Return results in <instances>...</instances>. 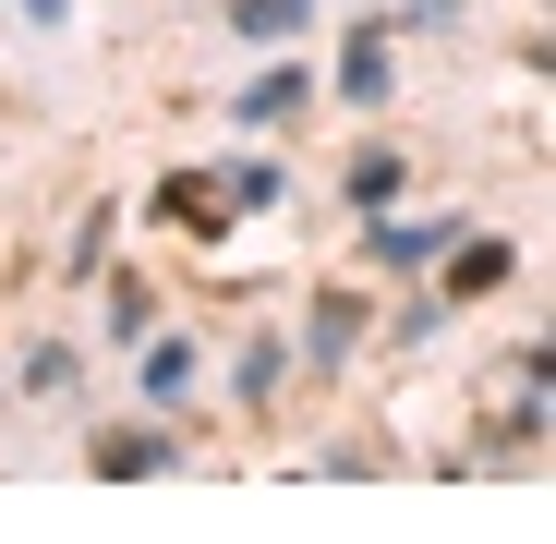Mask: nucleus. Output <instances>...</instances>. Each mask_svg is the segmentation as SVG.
I'll use <instances>...</instances> for the list:
<instances>
[{
    "label": "nucleus",
    "mask_w": 556,
    "mask_h": 544,
    "mask_svg": "<svg viewBox=\"0 0 556 544\" xmlns=\"http://www.w3.org/2000/svg\"><path fill=\"white\" fill-rule=\"evenodd\" d=\"M351 339H363V303H339V291H327V303H315V327H303V351H315V363H339Z\"/></svg>",
    "instance_id": "nucleus-7"
},
{
    "label": "nucleus",
    "mask_w": 556,
    "mask_h": 544,
    "mask_svg": "<svg viewBox=\"0 0 556 544\" xmlns=\"http://www.w3.org/2000/svg\"><path fill=\"white\" fill-rule=\"evenodd\" d=\"M291 110H303V73H254L242 98H230V122H242V134H266V122H291Z\"/></svg>",
    "instance_id": "nucleus-3"
},
{
    "label": "nucleus",
    "mask_w": 556,
    "mask_h": 544,
    "mask_svg": "<svg viewBox=\"0 0 556 544\" xmlns=\"http://www.w3.org/2000/svg\"><path fill=\"white\" fill-rule=\"evenodd\" d=\"M169 435H98V472H157Z\"/></svg>",
    "instance_id": "nucleus-10"
},
{
    "label": "nucleus",
    "mask_w": 556,
    "mask_h": 544,
    "mask_svg": "<svg viewBox=\"0 0 556 544\" xmlns=\"http://www.w3.org/2000/svg\"><path fill=\"white\" fill-rule=\"evenodd\" d=\"M315 0H230V37H303Z\"/></svg>",
    "instance_id": "nucleus-6"
},
{
    "label": "nucleus",
    "mask_w": 556,
    "mask_h": 544,
    "mask_svg": "<svg viewBox=\"0 0 556 544\" xmlns=\"http://www.w3.org/2000/svg\"><path fill=\"white\" fill-rule=\"evenodd\" d=\"M157 218H230V181H206V169L157 181Z\"/></svg>",
    "instance_id": "nucleus-5"
},
{
    "label": "nucleus",
    "mask_w": 556,
    "mask_h": 544,
    "mask_svg": "<svg viewBox=\"0 0 556 544\" xmlns=\"http://www.w3.org/2000/svg\"><path fill=\"white\" fill-rule=\"evenodd\" d=\"M388 73H400V61H388V25H363V37L339 49V98H363V110H376V98H388Z\"/></svg>",
    "instance_id": "nucleus-2"
},
{
    "label": "nucleus",
    "mask_w": 556,
    "mask_h": 544,
    "mask_svg": "<svg viewBox=\"0 0 556 544\" xmlns=\"http://www.w3.org/2000/svg\"><path fill=\"white\" fill-rule=\"evenodd\" d=\"M194 388V339H146V400H181Z\"/></svg>",
    "instance_id": "nucleus-8"
},
{
    "label": "nucleus",
    "mask_w": 556,
    "mask_h": 544,
    "mask_svg": "<svg viewBox=\"0 0 556 544\" xmlns=\"http://www.w3.org/2000/svg\"><path fill=\"white\" fill-rule=\"evenodd\" d=\"M435 266H447V291L472 303V291H496V279H508V242H447Z\"/></svg>",
    "instance_id": "nucleus-4"
},
{
    "label": "nucleus",
    "mask_w": 556,
    "mask_h": 544,
    "mask_svg": "<svg viewBox=\"0 0 556 544\" xmlns=\"http://www.w3.org/2000/svg\"><path fill=\"white\" fill-rule=\"evenodd\" d=\"M388 194H400V146H363L351 157V206H388Z\"/></svg>",
    "instance_id": "nucleus-9"
},
{
    "label": "nucleus",
    "mask_w": 556,
    "mask_h": 544,
    "mask_svg": "<svg viewBox=\"0 0 556 544\" xmlns=\"http://www.w3.org/2000/svg\"><path fill=\"white\" fill-rule=\"evenodd\" d=\"M459 242V218H376V242H363V254H376V266H435Z\"/></svg>",
    "instance_id": "nucleus-1"
}]
</instances>
